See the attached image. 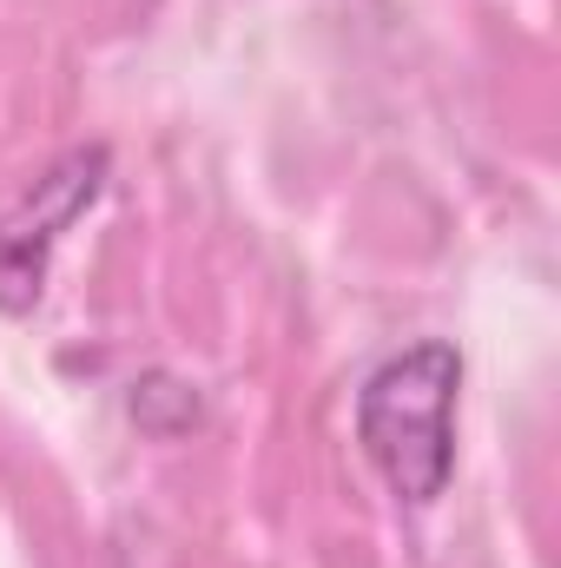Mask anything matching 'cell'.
I'll return each instance as SVG.
<instances>
[{
    "label": "cell",
    "instance_id": "1",
    "mask_svg": "<svg viewBox=\"0 0 561 568\" xmlns=\"http://www.w3.org/2000/svg\"><path fill=\"white\" fill-rule=\"evenodd\" d=\"M456 384H462V357L449 344H410L390 364H377V377L357 397V436L410 509H429L449 489Z\"/></svg>",
    "mask_w": 561,
    "mask_h": 568
},
{
    "label": "cell",
    "instance_id": "2",
    "mask_svg": "<svg viewBox=\"0 0 561 568\" xmlns=\"http://www.w3.org/2000/svg\"><path fill=\"white\" fill-rule=\"evenodd\" d=\"M100 179H106V152H73L0 219V311H27L40 297L53 239L100 199Z\"/></svg>",
    "mask_w": 561,
    "mask_h": 568
}]
</instances>
